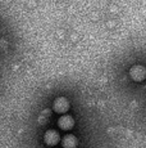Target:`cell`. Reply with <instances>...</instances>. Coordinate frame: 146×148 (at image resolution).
Returning a JSON list of instances; mask_svg holds the SVG:
<instances>
[{"mask_svg": "<svg viewBox=\"0 0 146 148\" xmlns=\"http://www.w3.org/2000/svg\"><path fill=\"white\" fill-rule=\"evenodd\" d=\"M130 75H131L132 80L142 81L145 79V76H146V70H145L144 66H141V64H135V66L131 67Z\"/></svg>", "mask_w": 146, "mask_h": 148, "instance_id": "6da1fadb", "label": "cell"}, {"mask_svg": "<svg viewBox=\"0 0 146 148\" xmlns=\"http://www.w3.org/2000/svg\"><path fill=\"white\" fill-rule=\"evenodd\" d=\"M53 110L55 111L57 113H64L69 110V102L67 98L64 97H59L54 101L53 103Z\"/></svg>", "mask_w": 146, "mask_h": 148, "instance_id": "7a4b0ae2", "label": "cell"}, {"mask_svg": "<svg viewBox=\"0 0 146 148\" xmlns=\"http://www.w3.org/2000/svg\"><path fill=\"white\" fill-rule=\"evenodd\" d=\"M44 140L49 146H57L59 140H60V136H59L58 132H55V130H47L44 135Z\"/></svg>", "mask_w": 146, "mask_h": 148, "instance_id": "3957f363", "label": "cell"}, {"mask_svg": "<svg viewBox=\"0 0 146 148\" xmlns=\"http://www.w3.org/2000/svg\"><path fill=\"white\" fill-rule=\"evenodd\" d=\"M58 126L62 130H71L74 126V120L72 119V116H68V115L60 116V119L58 120Z\"/></svg>", "mask_w": 146, "mask_h": 148, "instance_id": "277c9868", "label": "cell"}, {"mask_svg": "<svg viewBox=\"0 0 146 148\" xmlns=\"http://www.w3.org/2000/svg\"><path fill=\"white\" fill-rule=\"evenodd\" d=\"M78 144V140L77 138H76L74 135H66L63 138V140H62V146L63 148H76Z\"/></svg>", "mask_w": 146, "mask_h": 148, "instance_id": "5b68a950", "label": "cell"}]
</instances>
